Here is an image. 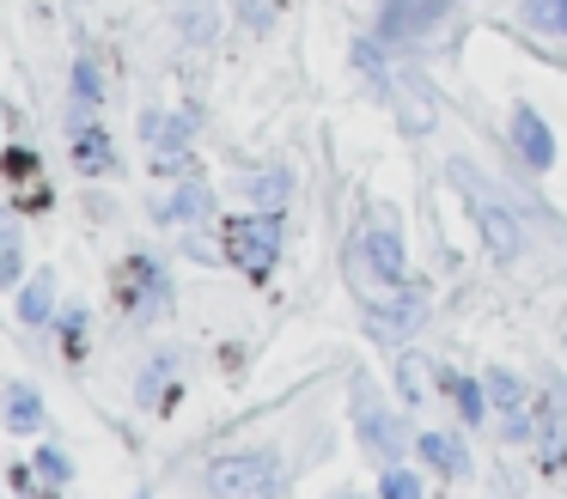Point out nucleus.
<instances>
[{
    "label": "nucleus",
    "mask_w": 567,
    "mask_h": 499,
    "mask_svg": "<svg viewBox=\"0 0 567 499\" xmlns=\"http://www.w3.org/2000/svg\"><path fill=\"white\" fill-rule=\"evenodd\" d=\"M452 183L464 189L470 219H476L488 256H494V262H518V256H525V226H518V214L501 201V195H488V183H482V170L470 165V158H452Z\"/></svg>",
    "instance_id": "nucleus-1"
},
{
    "label": "nucleus",
    "mask_w": 567,
    "mask_h": 499,
    "mask_svg": "<svg viewBox=\"0 0 567 499\" xmlns=\"http://www.w3.org/2000/svg\"><path fill=\"white\" fill-rule=\"evenodd\" d=\"M208 493L214 499H275L281 493V462L269 450H238V457L208 462Z\"/></svg>",
    "instance_id": "nucleus-2"
},
{
    "label": "nucleus",
    "mask_w": 567,
    "mask_h": 499,
    "mask_svg": "<svg viewBox=\"0 0 567 499\" xmlns=\"http://www.w3.org/2000/svg\"><path fill=\"white\" fill-rule=\"evenodd\" d=\"M348 408H354V438H360V450H367L372 462H384V469H391V462L403 457V445H409L403 420H396V414L384 408L379 396H372V384H367V377L354 384V396H348Z\"/></svg>",
    "instance_id": "nucleus-3"
},
{
    "label": "nucleus",
    "mask_w": 567,
    "mask_h": 499,
    "mask_svg": "<svg viewBox=\"0 0 567 499\" xmlns=\"http://www.w3.org/2000/svg\"><path fill=\"white\" fill-rule=\"evenodd\" d=\"M226 256H233L245 274H269L275 256H281V214H269V207H257V214L245 219H226Z\"/></svg>",
    "instance_id": "nucleus-4"
},
{
    "label": "nucleus",
    "mask_w": 567,
    "mask_h": 499,
    "mask_svg": "<svg viewBox=\"0 0 567 499\" xmlns=\"http://www.w3.org/2000/svg\"><path fill=\"white\" fill-rule=\"evenodd\" d=\"M445 12H452V0H384V12H379V43H415V37L433 31Z\"/></svg>",
    "instance_id": "nucleus-5"
},
{
    "label": "nucleus",
    "mask_w": 567,
    "mask_h": 499,
    "mask_svg": "<svg viewBox=\"0 0 567 499\" xmlns=\"http://www.w3.org/2000/svg\"><path fill=\"white\" fill-rule=\"evenodd\" d=\"M506 134H513V153L525 158V170H555V134H549V122L537 116L530 104H513V116H506Z\"/></svg>",
    "instance_id": "nucleus-6"
},
{
    "label": "nucleus",
    "mask_w": 567,
    "mask_h": 499,
    "mask_svg": "<svg viewBox=\"0 0 567 499\" xmlns=\"http://www.w3.org/2000/svg\"><path fill=\"white\" fill-rule=\"evenodd\" d=\"M116 299H123V311H135V316L159 311V304H165V274H159V262H147V256H128V262L116 268Z\"/></svg>",
    "instance_id": "nucleus-7"
},
{
    "label": "nucleus",
    "mask_w": 567,
    "mask_h": 499,
    "mask_svg": "<svg viewBox=\"0 0 567 499\" xmlns=\"http://www.w3.org/2000/svg\"><path fill=\"white\" fill-rule=\"evenodd\" d=\"M396 92V116H403L409 134H433V122H440V97H433V85L421 80V73H403V80H391Z\"/></svg>",
    "instance_id": "nucleus-8"
},
{
    "label": "nucleus",
    "mask_w": 567,
    "mask_h": 499,
    "mask_svg": "<svg viewBox=\"0 0 567 499\" xmlns=\"http://www.w3.org/2000/svg\"><path fill=\"white\" fill-rule=\"evenodd\" d=\"M68 141H74V165L86 170V177H104V170H116V141H111L104 128H92L80 110H74V122H68Z\"/></svg>",
    "instance_id": "nucleus-9"
},
{
    "label": "nucleus",
    "mask_w": 567,
    "mask_h": 499,
    "mask_svg": "<svg viewBox=\"0 0 567 499\" xmlns=\"http://www.w3.org/2000/svg\"><path fill=\"white\" fill-rule=\"evenodd\" d=\"M141 134H147V146H153V165L165 170L189 146V116H159V110H147V116H141Z\"/></svg>",
    "instance_id": "nucleus-10"
},
{
    "label": "nucleus",
    "mask_w": 567,
    "mask_h": 499,
    "mask_svg": "<svg viewBox=\"0 0 567 499\" xmlns=\"http://www.w3.org/2000/svg\"><path fill=\"white\" fill-rule=\"evenodd\" d=\"M0 420H7V433H43V396L31 384H7Z\"/></svg>",
    "instance_id": "nucleus-11"
},
{
    "label": "nucleus",
    "mask_w": 567,
    "mask_h": 499,
    "mask_svg": "<svg viewBox=\"0 0 567 499\" xmlns=\"http://www.w3.org/2000/svg\"><path fill=\"white\" fill-rule=\"evenodd\" d=\"M415 450H421V462H427V469L452 475V481H464V475H470V450L452 445L445 433H415Z\"/></svg>",
    "instance_id": "nucleus-12"
},
{
    "label": "nucleus",
    "mask_w": 567,
    "mask_h": 499,
    "mask_svg": "<svg viewBox=\"0 0 567 499\" xmlns=\"http://www.w3.org/2000/svg\"><path fill=\"white\" fill-rule=\"evenodd\" d=\"M55 316V280L50 274H38V280H25V287H19V323H50Z\"/></svg>",
    "instance_id": "nucleus-13"
},
{
    "label": "nucleus",
    "mask_w": 567,
    "mask_h": 499,
    "mask_svg": "<svg viewBox=\"0 0 567 499\" xmlns=\"http://www.w3.org/2000/svg\"><path fill=\"white\" fill-rule=\"evenodd\" d=\"M482 389H488V408H501V420L525 414V384H518L513 372H501V365H494V372L482 377Z\"/></svg>",
    "instance_id": "nucleus-14"
},
{
    "label": "nucleus",
    "mask_w": 567,
    "mask_h": 499,
    "mask_svg": "<svg viewBox=\"0 0 567 499\" xmlns=\"http://www.w3.org/2000/svg\"><path fill=\"white\" fill-rule=\"evenodd\" d=\"M208 207H214V195L202 189V183H184L177 195L153 201V214H159V219H172V226H177V219H196V214H208Z\"/></svg>",
    "instance_id": "nucleus-15"
},
{
    "label": "nucleus",
    "mask_w": 567,
    "mask_h": 499,
    "mask_svg": "<svg viewBox=\"0 0 567 499\" xmlns=\"http://www.w3.org/2000/svg\"><path fill=\"white\" fill-rule=\"evenodd\" d=\"M25 274V243H19V226L0 214V287H19Z\"/></svg>",
    "instance_id": "nucleus-16"
},
{
    "label": "nucleus",
    "mask_w": 567,
    "mask_h": 499,
    "mask_svg": "<svg viewBox=\"0 0 567 499\" xmlns=\"http://www.w3.org/2000/svg\"><path fill=\"white\" fill-rule=\"evenodd\" d=\"M445 396H452V408L464 414L470 426H476L482 414H488V389H482L476 377H445Z\"/></svg>",
    "instance_id": "nucleus-17"
},
{
    "label": "nucleus",
    "mask_w": 567,
    "mask_h": 499,
    "mask_svg": "<svg viewBox=\"0 0 567 499\" xmlns=\"http://www.w3.org/2000/svg\"><path fill=\"white\" fill-rule=\"evenodd\" d=\"M104 97V73L92 55H74V110H92Z\"/></svg>",
    "instance_id": "nucleus-18"
},
{
    "label": "nucleus",
    "mask_w": 567,
    "mask_h": 499,
    "mask_svg": "<svg viewBox=\"0 0 567 499\" xmlns=\"http://www.w3.org/2000/svg\"><path fill=\"white\" fill-rule=\"evenodd\" d=\"M287 183H293L287 170H262V177H250V183H245V195H250L257 207H269V214H281V201H287Z\"/></svg>",
    "instance_id": "nucleus-19"
},
{
    "label": "nucleus",
    "mask_w": 567,
    "mask_h": 499,
    "mask_svg": "<svg viewBox=\"0 0 567 499\" xmlns=\"http://www.w3.org/2000/svg\"><path fill=\"white\" fill-rule=\"evenodd\" d=\"M525 19L549 37H567V0H525Z\"/></svg>",
    "instance_id": "nucleus-20"
},
{
    "label": "nucleus",
    "mask_w": 567,
    "mask_h": 499,
    "mask_svg": "<svg viewBox=\"0 0 567 499\" xmlns=\"http://www.w3.org/2000/svg\"><path fill=\"white\" fill-rule=\"evenodd\" d=\"M379 499H421V475L415 469H384V481H379Z\"/></svg>",
    "instance_id": "nucleus-21"
},
{
    "label": "nucleus",
    "mask_w": 567,
    "mask_h": 499,
    "mask_svg": "<svg viewBox=\"0 0 567 499\" xmlns=\"http://www.w3.org/2000/svg\"><path fill=\"white\" fill-rule=\"evenodd\" d=\"M396 384H403V396H409V402H421V396H427V365H421L415 353H409V360L396 365Z\"/></svg>",
    "instance_id": "nucleus-22"
},
{
    "label": "nucleus",
    "mask_w": 567,
    "mask_h": 499,
    "mask_svg": "<svg viewBox=\"0 0 567 499\" xmlns=\"http://www.w3.org/2000/svg\"><path fill=\"white\" fill-rule=\"evenodd\" d=\"M62 347L74 353V360H80V353H86V311H80V304H74V311H68V316H62Z\"/></svg>",
    "instance_id": "nucleus-23"
},
{
    "label": "nucleus",
    "mask_w": 567,
    "mask_h": 499,
    "mask_svg": "<svg viewBox=\"0 0 567 499\" xmlns=\"http://www.w3.org/2000/svg\"><path fill=\"white\" fill-rule=\"evenodd\" d=\"M165 377H172V372H165V365H147V372H141V402H147V408H159V402L172 396V389H159Z\"/></svg>",
    "instance_id": "nucleus-24"
},
{
    "label": "nucleus",
    "mask_w": 567,
    "mask_h": 499,
    "mask_svg": "<svg viewBox=\"0 0 567 499\" xmlns=\"http://www.w3.org/2000/svg\"><path fill=\"white\" fill-rule=\"evenodd\" d=\"M43 475H55V481H68V457H62V450H43Z\"/></svg>",
    "instance_id": "nucleus-25"
},
{
    "label": "nucleus",
    "mask_w": 567,
    "mask_h": 499,
    "mask_svg": "<svg viewBox=\"0 0 567 499\" xmlns=\"http://www.w3.org/2000/svg\"><path fill=\"white\" fill-rule=\"evenodd\" d=\"M342 499H360V493H342Z\"/></svg>",
    "instance_id": "nucleus-26"
}]
</instances>
